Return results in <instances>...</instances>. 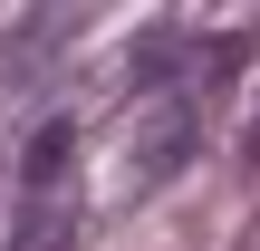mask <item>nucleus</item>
<instances>
[{"label": "nucleus", "instance_id": "f03ea898", "mask_svg": "<svg viewBox=\"0 0 260 251\" xmlns=\"http://www.w3.org/2000/svg\"><path fill=\"white\" fill-rule=\"evenodd\" d=\"M251 164H260V116H251Z\"/></svg>", "mask_w": 260, "mask_h": 251}, {"label": "nucleus", "instance_id": "f257e3e1", "mask_svg": "<svg viewBox=\"0 0 260 251\" xmlns=\"http://www.w3.org/2000/svg\"><path fill=\"white\" fill-rule=\"evenodd\" d=\"M10 251H77V126L48 116L19 155V222Z\"/></svg>", "mask_w": 260, "mask_h": 251}]
</instances>
